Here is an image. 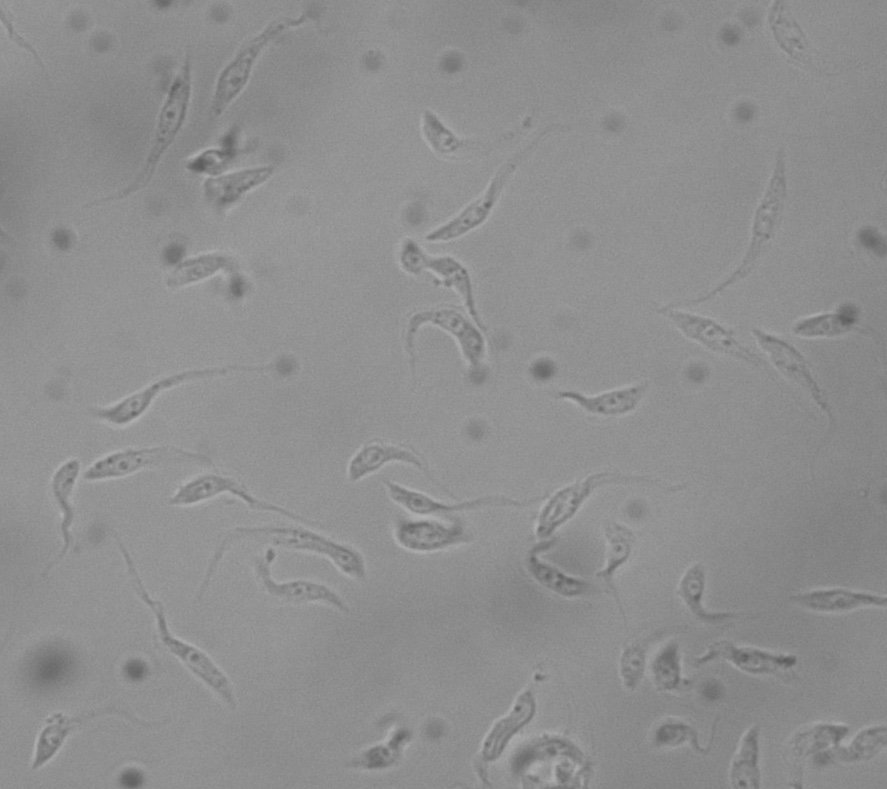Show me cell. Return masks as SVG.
I'll return each instance as SVG.
<instances>
[{"label": "cell", "instance_id": "7", "mask_svg": "<svg viewBox=\"0 0 887 789\" xmlns=\"http://www.w3.org/2000/svg\"><path fill=\"white\" fill-rule=\"evenodd\" d=\"M132 586L139 598L154 614L159 638L163 645L196 677L212 689L230 709H235L237 700L233 686L226 674L204 651L171 634L163 604L149 595L141 578L133 580Z\"/></svg>", "mask_w": 887, "mask_h": 789}, {"label": "cell", "instance_id": "16", "mask_svg": "<svg viewBox=\"0 0 887 789\" xmlns=\"http://www.w3.org/2000/svg\"><path fill=\"white\" fill-rule=\"evenodd\" d=\"M397 544L416 553H430L470 542L472 535L458 521L400 519L394 528Z\"/></svg>", "mask_w": 887, "mask_h": 789}, {"label": "cell", "instance_id": "12", "mask_svg": "<svg viewBox=\"0 0 887 789\" xmlns=\"http://www.w3.org/2000/svg\"><path fill=\"white\" fill-rule=\"evenodd\" d=\"M656 312L666 317L685 337L714 353L741 360L754 367L763 368V360L741 344L733 332L716 320L666 305Z\"/></svg>", "mask_w": 887, "mask_h": 789}, {"label": "cell", "instance_id": "20", "mask_svg": "<svg viewBox=\"0 0 887 789\" xmlns=\"http://www.w3.org/2000/svg\"><path fill=\"white\" fill-rule=\"evenodd\" d=\"M722 658L749 674H774L788 670L797 664V657L790 654H775L753 647H738L729 641L711 644L707 652L695 660V665Z\"/></svg>", "mask_w": 887, "mask_h": 789}, {"label": "cell", "instance_id": "32", "mask_svg": "<svg viewBox=\"0 0 887 789\" xmlns=\"http://www.w3.org/2000/svg\"><path fill=\"white\" fill-rule=\"evenodd\" d=\"M769 24L780 48L792 58L805 62L807 41L800 26L788 11L785 2H774L769 13Z\"/></svg>", "mask_w": 887, "mask_h": 789}, {"label": "cell", "instance_id": "6", "mask_svg": "<svg viewBox=\"0 0 887 789\" xmlns=\"http://www.w3.org/2000/svg\"><path fill=\"white\" fill-rule=\"evenodd\" d=\"M273 368V364H268L229 365L224 367L186 370L157 379L142 389L124 397L115 404L108 407L93 408L90 410V413L92 416L111 425L126 426L140 418L162 392L178 385L195 380L225 376L233 372L265 373L271 371Z\"/></svg>", "mask_w": 887, "mask_h": 789}, {"label": "cell", "instance_id": "35", "mask_svg": "<svg viewBox=\"0 0 887 789\" xmlns=\"http://www.w3.org/2000/svg\"><path fill=\"white\" fill-rule=\"evenodd\" d=\"M421 128L428 145L439 155L448 156L459 150L480 149L481 143L479 141L476 142L456 136L430 110H424Z\"/></svg>", "mask_w": 887, "mask_h": 789}, {"label": "cell", "instance_id": "17", "mask_svg": "<svg viewBox=\"0 0 887 789\" xmlns=\"http://www.w3.org/2000/svg\"><path fill=\"white\" fill-rule=\"evenodd\" d=\"M390 463H403L415 467L429 480L450 494L447 488L435 480L428 463L417 451L404 445L385 441H370L359 448L348 462L347 478L351 482L360 481Z\"/></svg>", "mask_w": 887, "mask_h": 789}, {"label": "cell", "instance_id": "45", "mask_svg": "<svg viewBox=\"0 0 887 789\" xmlns=\"http://www.w3.org/2000/svg\"><path fill=\"white\" fill-rule=\"evenodd\" d=\"M52 243L59 250H67L72 243L70 232L64 228L56 229L52 233Z\"/></svg>", "mask_w": 887, "mask_h": 789}, {"label": "cell", "instance_id": "5", "mask_svg": "<svg viewBox=\"0 0 887 789\" xmlns=\"http://www.w3.org/2000/svg\"><path fill=\"white\" fill-rule=\"evenodd\" d=\"M191 88L190 60L189 58H186L181 71L170 86L166 100L160 111L152 148L148 154L143 169L136 177L135 181L125 190H122L117 195L93 202V205L99 204L100 202L102 203L124 198L129 194L144 188L149 183L162 155L173 143L184 123L190 102Z\"/></svg>", "mask_w": 887, "mask_h": 789}, {"label": "cell", "instance_id": "29", "mask_svg": "<svg viewBox=\"0 0 887 789\" xmlns=\"http://www.w3.org/2000/svg\"><path fill=\"white\" fill-rule=\"evenodd\" d=\"M238 269L236 261L224 254L207 253L180 262L167 279V285L178 288L209 278L218 272L232 273Z\"/></svg>", "mask_w": 887, "mask_h": 789}, {"label": "cell", "instance_id": "24", "mask_svg": "<svg viewBox=\"0 0 887 789\" xmlns=\"http://www.w3.org/2000/svg\"><path fill=\"white\" fill-rule=\"evenodd\" d=\"M80 468V461L76 458H72L62 463L52 475L50 487L54 501L62 515L60 532L63 540V545L59 554L47 566L43 575H46L52 569V567H54L65 557L72 545L73 537L71 534V526L73 524L75 516V511L72 504V494L80 473Z\"/></svg>", "mask_w": 887, "mask_h": 789}, {"label": "cell", "instance_id": "4", "mask_svg": "<svg viewBox=\"0 0 887 789\" xmlns=\"http://www.w3.org/2000/svg\"><path fill=\"white\" fill-rule=\"evenodd\" d=\"M566 128L565 125L551 124L541 130L533 140L515 152L499 167L482 195L468 204L454 218L427 234L426 240L430 242L450 241L482 225L491 214L506 184L519 165L548 134Z\"/></svg>", "mask_w": 887, "mask_h": 789}, {"label": "cell", "instance_id": "11", "mask_svg": "<svg viewBox=\"0 0 887 789\" xmlns=\"http://www.w3.org/2000/svg\"><path fill=\"white\" fill-rule=\"evenodd\" d=\"M230 494L243 501L249 508L262 512H270L308 526H319L292 510L262 500L237 479L218 473H206L194 477L181 485L171 496L168 503L173 506H191L215 498L221 494Z\"/></svg>", "mask_w": 887, "mask_h": 789}, {"label": "cell", "instance_id": "48", "mask_svg": "<svg viewBox=\"0 0 887 789\" xmlns=\"http://www.w3.org/2000/svg\"><path fill=\"white\" fill-rule=\"evenodd\" d=\"M170 4H171V1H156V5L161 6V7L169 6Z\"/></svg>", "mask_w": 887, "mask_h": 789}, {"label": "cell", "instance_id": "22", "mask_svg": "<svg viewBox=\"0 0 887 789\" xmlns=\"http://www.w3.org/2000/svg\"><path fill=\"white\" fill-rule=\"evenodd\" d=\"M274 169L273 165H265L211 177L204 183L205 196L216 208L225 209L266 182Z\"/></svg>", "mask_w": 887, "mask_h": 789}, {"label": "cell", "instance_id": "42", "mask_svg": "<svg viewBox=\"0 0 887 789\" xmlns=\"http://www.w3.org/2000/svg\"><path fill=\"white\" fill-rule=\"evenodd\" d=\"M147 671V665L140 659H131L124 666L126 676L133 681L144 678Z\"/></svg>", "mask_w": 887, "mask_h": 789}, {"label": "cell", "instance_id": "14", "mask_svg": "<svg viewBox=\"0 0 887 789\" xmlns=\"http://www.w3.org/2000/svg\"><path fill=\"white\" fill-rule=\"evenodd\" d=\"M400 264L403 270L410 274H418L424 269H429L438 275L445 286L453 288L461 296L477 326L483 331L486 330L476 309L468 270L459 261L449 256L432 257L415 241L407 239L401 248Z\"/></svg>", "mask_w": 887, "mask_h": 789}, {"label": "cell", "instance_id": "9", "mask_svg": "<svg viewBox=\"0 0 887 789\" xmlns=\"http://www.w3.org/2000/svg\"><path fill=\"white\" fill-rule=\"evenodd\" d=\"M305 20V15L274 20L238 51L217 79L210 111L213 117L220 116L246 87L258 57L269 42Z\"/></svg>", "mask_w": 887, "mask_h": 789}, {"label": "cell", "instance_id": "31", "mask_svg": "<svg viewBox=\"0 0 887 789\" xmlns=\"http://www.w3.org/2000/svg\"><path fill=\"white\" fill-rule=\"evenodd\" d=\"M605 538L607 544L605 565L596 576L604 582L619 603L613 578L615 572L629 559L635 535L627 526L609 522L605 526Z\"/></svg>", "mask_w": 887, "mask_h": 789}, {"label": "cell", "instance_id": "10", "mask_svg": "<svg viewBox=\"0 0 887 789\" xmlns=\"http://www.w3.org/2000/svg\"><path fill=\"white\" fill-rule=\"evenodd\" d=\"M752 335L761 349L768 356L773 366L786 378L796 383L811 396L815 404L826 414L829 428L822 443L818 445L812 461L811 475L813 477V465L820 449L829 441L835 429V417L832 406L824 390L815 379L806 359L792 344L786 340L763 331L758 328L751 330Z\"/></svg>", "mask_w": 887, "mask_h": 789}, {"label": "cell", "instance_id": "33", "mask_svg": "<svg viewBox=\"0 0 887 789\" xmlns=\"http://www.w3.org/2000/svg\"><path fill=\"white\" fill-rule=\"evenodd\" d=\"M705 589V570L702 564L692 565L682 576L678 593L691 613L707 623H718L735 616L731 612H708L702 605Z\"/></svg>", "mask_w": 887, "mask_h": 789}, {"label": "cell", "instance_id": "43", "mask_svg": "<svg viewBox=\"0 0 887 789\" xmlns=\"http://www.w3.org/2000/svg\"><path fill=\"white\" fill-rule=\"evenodd\" d=\"M1 18H2V21H3L4 25L6 26V29H7V31H8L9 36L11 37V39H12L15 43H17L20 47H22V48L26 49L28 52H30V53L34 56V58L38 61V63L43 67V64H42V62H41V59H40V57L38 56V54L36 53V51L33 49V47H32L31 45H29V43H28L27 41H25V40H24V39H23V38H22V37H21V36L15 31V29L13 28L12 23L6 18L5 15H3V13H1Z\"/></svg>", "mask_w": 887, "mask_h": 789}, {"label": "cell", "instance_id": "38", "mask_svg": "<svg viewBox=\"0 0 887 789\" xmlns=\"http://www.w3.org/2000/svg\"><path fill=\"white\" fill-rule=\"evenodd\" d=\"M657 744L665 746H677L689 742L698 752L705 750L698 744L697 732L683 722H668L662 724L655 735Z\"/></svg>", "mask_w": 887, "mask_h": 789}, {"label": "cell", "instance_id": "18", "mask_svg": "<svg viewBox=\"0 0 887 789\" xmlns=\"http://www.w3.org/2000/svg\"><path fill=\"white\" fill-rule=\"evenodd\" d=\"M276 556V551L268 548L264 555L256 558L254 565L257 578L270 595L292 603L324 602L342 612L349 611L343 599L324 584L303 579L275 581L271 575V565Z\"/></svg>", "mask_w": 887, "mask_h": 789}, {"label": "cell", "instance_id": "40", "mask_svg": "<svg viewBox=\"0 0 887 789\" xmlns=\"http://www.w3.org/2000/svg\"><path fill=\"white\" fill-rule=\"evenodd\" d=\"M858 240L861 245L874 255L884 257L886 253V243L882 235L872 227H864L858 232Z\"/></svg>", "mask_w": 887, "mask_h": 789}, {"label": "cell", "instance_id": "47", "mask_svg": "<svg viewBox=\"0 0 887 789\" xmlns=\"http://www.w3.org/2000/svg\"><path fill=\"white\" fill-rule=\"evenodd\" d=\"M468 434L473 439H481L485 433V426L479 421H472L467 426Z\"/></svg>", "mask_w": 887, "mask_h": 789}, {"label": "cell", "instance_id": "41", "mask_svg": "<svg viewBox=\"0 0 887 789\" xmlns=\"http://www.w3.org/2000/svg\"><path fill=\"white\" fill-rule=\"evenodd\" d=\"M555 372V363L547 357L536 359L530 366V374L537 381L550 380Z\"/></svg>", "mask_w": 887, "mask_h": 789}, {"label": "cell", "instance_id": "23", "mask_svg": "<svg viewBox=\"0 0 887 789\" xmlns=\"http://www.w3.org/2000/svg\"><path fill=\"white\" fill-rule=\"evenodd\" d=\"M796 604L816 612H847L865 607H885V596L845 588L817 589L793 595Z\"/></svg>", "mask_w": 887, "mask_h": 789}, {"label": "cell", "instance_id": "39", "mask_svg": "<svg viewBox=\"0 0 887 789\" xmlns=\"http://www.w3.org/2000/svg\"><path fill=\"white\" fill-rule=\"evenodd\" d=\"M621 677L625 686L635 688L640 682L645 667V650L641 645L630 646L621 656Z\"/></svg>", "mask_w": 887, "mask_h": 789}, {"label": "cell", "instance_id": "34", "mask_svg": "<svg viewBox=\"0 0 887 789\" xmlns=\"http://www.w3.org/2000/svg\"><path fill=\"white\" fill-rule=\"evenodd\" d=\"M849 728L842 724H817L795 735L792 742L793 753L798 758H806L838 746L848 734Z\"/></svg>", "mask_w": 887, "mask_h": 789}, {"label": "cell", "instance_id": "37", "mask_svg": "<svg viewBox=\"0 0 887 789\" xmlns=\"http://www.w3.org/2000/svg\"><path fill=\"white\" fill-rule=\"evenodd\" d=\"M236 133L230 131L222 140L220 149H208L187 164V168L196 173L219 175L227 164L236 156Z\"/></svg>", "mask_w": 887, "mask_h": 789}, {"label": "cell", "instance_id": "19", "mask_svg": "<svg viewBox=\"0 0 887 789\" xmlns=\"http://www.w3.org/2000/svg\"><path fill=\"white\" fill-rule=\"evenodd\" d=\"M107 714H117L127 718L129 721L137 725L152 727V724L149 722L142 721L130 712L118 707L101 708L83 713L79 716H68L63 713H55L45 720V727L38 735L31 769L37 770L50 761L60 750L66 738L82 723Z\"/></svg>", "mask_w": 887, "mask_h": 789}, {"label": "cell", "instance_id": "21", "mask_svg": "<svg viewBox=\"0 0 887 789\" xmlns=\"http://www.w3.org/2000/svg\"><path fill=\"white\" fill-rule=\"evenodd\" d=\"M648 388L647 382L608 390L596 395H585L575 390H559L556 399L577 404L584 411L602 416H620L636 409Z\"/></svg>", "mask_w": 887, "mask_h": 789}, {"label": "cell", "instance_id": "13", "mask_svg": "<svg viewBox=\"0 0 887 789\" xmlns=\"http://www.w3.org/2000/svg\"><path fill=\"white\" fill-rule=\"evenodd\" d=\"M426 323L438 326L455 337L463 356L469 362L472 380L482 381L484 372L481 367V359L485 350L484 338L466 317L454 309H431L419 312L410 318L406 333V348L411 358L412 367L415 365V335L418 329Z\"/></svg>", "mask_w": 887, "mask_h": 789}, {"label": "cell", "instance_id": "3", "mask_svg": "<svg viewBox=\"0 0 887 789\" xmlns=\"http://www.w3.org/2000/svg\"><path fill=\"white\" fill-rule=\"evenodd\" d=\"M612 484L653 486L669 492L685 488V485H670L647 476L610 471L595 472L558 489L548 497L537 518L536 536L541 539L552 536L576 515L596 489Z\"/></svg>", "mask_w": 887, "mask_h": 789}, {"label": "cell", "instance_id": "8", "mask_svg": "<svg viewBox=\"0 0 887 789\" xmlns=\"http://www.w3.org/2000/svg\"><path fill=\"white\" fill-rule=\"evenodd\" d=\"M167 464H196L215 467L212 459L198 452L163 445L144 448H127L105 455L93 462L84 472L87 481L121 478L144 468Z\"/></svg>", "mask_w": 887, "mask_h": 789}, {"label": "cell", "instance_id": "44", "mask_svg": "<svg viewBox=\"0 0 887 789\" xmlns=\"http://www.w3.org/2000/svg\"><path fill=\"white\" fill-rule=\"evenodd\" d=\"M142 773L134 768L125 770L121 777V784L127 788H136L142 784Z\"/></svg>", "mask_w": 887, "mask_h": 789}, {"label": "cell", "instance_id": "27", "mask_svg": "<svg viewBox=\"0 0 887 789\" xmlns=\"http://www.w3.org/2000/svg\"><path fill=\"white\" fill-rule=\"evenodd\" d=\"M553 542V540L542 542L529 551L527 568L533 578L545 588L565 597L593 593L596 588L590 582L567 575L560 569L539 559L538 552L550 548Z\"/></svg>", "mask_w": 887, "mask_h": 789}, {"label": "cell", "instance_id": "30", "mask_svg": "<svg viewBox=\"0 0 887 789\" xmlns=\"http://www.w3.org/2000/svg\"><path fill=\"white\" fill-rule=\"evenodd\" d=\"M759 727H750L740 740L739 747L732 759L730 782L733 788H760Z\"/></svg>", "mask_w": 887, "mask_h": 789}, {"label": "cell", "instance_id": "2", "mask_svg": "<svg viewBox=\"0 0 887 789\" xmlns=\"http://www.w3.org/2000/svg\"><path fill=\"white\" fill-rule=\"evenodd\" d=\"M786 195L785 154L782 150H778L773 174L754 214L749 246L741 263L725 280L705 295L684 302L671 303L670 305L678 307L704 303L748 277L774 237L781 220Z\"/></svg>", "mask_w": 887, "mask_h": 789}, {"label": "cell", "instance_id": "26", "mask_svg": "<svg viewBox=\"0 0 887 789\" xmlns=\"http://www.w3.org/2000/svg\"><path fill=\"white\" fill-rule=\"evenodd\" d=\"M858 309L850 303L841 305L835 312L811 315L797 321L793 327L794 335L802 338H832L857 331L870 334L869 330L858 325Z\"/></svg>", "mask_w": 887, "mask_h": 789}, {"label": "cell", "instance_id": "36", "mask_svg": "<svg viewBox=\"0 0 887 789\" xmlns=\"http://www.w3.org/2000/svg\"><path fill=\"white\" fill-rule=\"evenodd\" d=\"M653 679L658 689L676 690L682 684L678 644L668 643L652 662Z\"/></svg>", "mask_w": 887, "mask_h": 789}, {"label": "cell", "instance_id": "15", "mask_svg": "<svg viewBox=\"0 0 887 789\" xmlns=\"http://www.w3.org/2000/svg\"><path fill=\"white\" fill-rule=\"evenodd\" d=\"M385 488L390 499L410 513L416 515H444L454 512L472 511L484 507H527L547 496L517 500L506 496L488 495L457 503H446L423 492L408 488L397 482L385 480Z\"/></svg>", "mask_w": 887, "mask_h": 789}, {"label": "cell", "instance_id": "46", "mask_svg": "<svg viewBox=\"0 0 887 789\" xmlns=\"http://www.w3.org/2000/svg\"><path fill=\"white\" fill-rule=\"evenodd\" d=\"M702 691H703V695H704L707 699H709V700H717V699L721 696L722 691H723V688H722V685H721L719 682L713 680V681H709V682H707V683L703 686V690H702Z\"/></svg>", "mask_w": 887, "mask_h": 789}, {"label": "cell", "instance_id": "1", "mask_svg": "<svg viewBox=\"0 0 887 789\" xmlns=\"http://www.w3.org/2000/svg\"><path fill=\"white\" fill-rule=\"evenodd\" d=\"M243 542L270 544L321 555L353 579L363 580L366 577L365 560L358 550L312 529L290 525L241 526L230 530L214 551L198 591V599L203 597L226 552Z\"/></svg>", "mask_w": 887, "mask_h": 789}, {"label": "cell", "instance_id": "28", "mask_svg": "<svg viewBox=\"0 0 887 789\" xmlns=\"http://www.w3.org/2000/svg\"><path fill=\"white\" fill-rule=\"evenodd\" d=\"M886 726L875 725L859 731L852 741L844 747L835 746L815 755L814 763L818 766L835 762L865 761L876 756L886 746Z\"/></svg>", "mask_w": 887, "mask_h": 789}, {"label": "cell", "instance_id": "25", "mask_svg": "<svg viewBox=\"0 0 887 789\" xmlns=\"http://www.w3.org/2000/svg\"><path fill=\"white\" fill-rule=\"evenodd\" d=\"M535 711L534 696L526 690L517 697L508 715L498 720L486 736L482 748L484 760L498 759L512 737L532 720Z\"/></svg>", "mask_w": 887, "mask_h": 789}]
</instances>
